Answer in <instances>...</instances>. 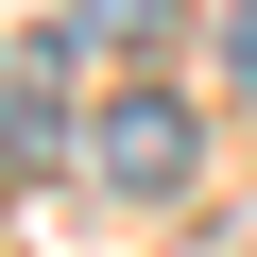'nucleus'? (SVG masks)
Returning a JSON list of instances; mask_svg holds the SVG:
<instances>
[{
	"mask_svg": "<svg viewBox=\"0 0 257 257\" xmlns=\"http://www.w3.org/2000/svg\"><path fill=\"white\" fill-rule=\"evenodd\" d=\"M86 172H103L120 206H172V189L206 172V120H189L172 86H103V103H86Z\"/></svg>",
	"mask_w": 257,
	"mask_h": 257,
	"instance_id": "nucleus-1",
	"label": "nucleus"
},
{
	"mask_svg": "<svg viewBox=\"0 0 257 257\" xmlns=\"http://www.w3.org/2000/svg\"><path fill=\"white\" fill-rule=\"evenodd\" d=\"M0 172H52V103L18 86V52H0Z\"/></svg>",
	"mask_w": 257,
	"mask_h": 257,
	"instance_id": "nucleus-2",
	"label": "nucleus"
},
{
	"mask_svg": "<svg viewBox=\"0 0 257 257\" xmlns=\"http://www.w3.org/2000/svg\"><path fill=\"white\" fill-rule=\"evenodd\" d=\"M223 69H240V103H257V0H240V18H223Z\"/></svg>",
	"mask_w": 257,
	"mask_h": 257,
	"instance_id": "nucleus-3",
	"label": "nucleus"
}]
</instances>
